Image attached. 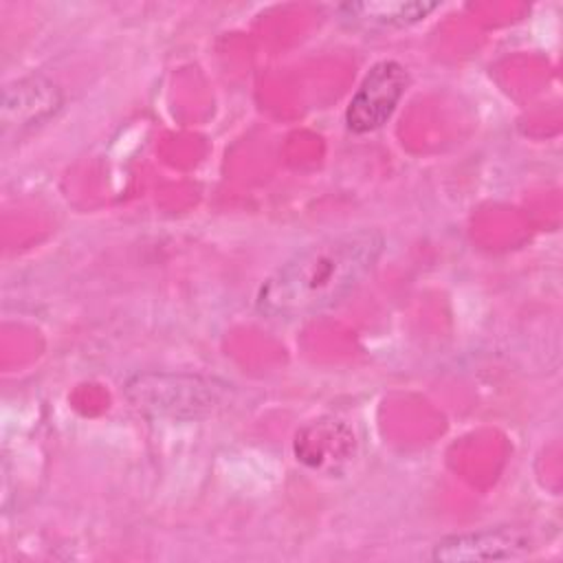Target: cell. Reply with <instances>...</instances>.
Segmentation results:
<instances>
[{"label":"cell","mask_w":563,"mask_h":563,"mask_svg":"<svg viewBox=\"0 0 563 563\" xmlns=\"http://www.w3.org/2000/svg\"><path fill=\"white\" fill-rule=\"evenodd\" d=\"M231 385L209 376L196 374H136L132 376L123 394L130 405L154 418L191 420L213 413L224 407Z\"/></svg>","instance_id":"7a4b0ae2"},{"label":"cell","mask_w":563,"mask_h":563,"mask_svg":"<svg viewBox=\"0 0 563 563\" xmlns=\"http://www.w3.org/2000/svg\"><path fill=\"white\" fill-rule=\"evenodd\" d=\"M354 431L336 418H319L295 435V455L301 464L323 473H336L354 460Z\"/></svg>","instance_id":"8992f818"},{"label":"cell","mask_w":563,"mask_h":563,"mask_svg":"<svg viewBox=\"0 0 563 563\" xmlns=\"http://www.w3.org/2000/svg\"><path fill=\"white\" fill-rule=\"evenodd\" d=\"M440 2L431 0H365L339 4L345 22L363 29H400L424 20Z\"/></svg>","instance_id":"52a82bcc"},{"label":"cell","mask_w":563,"mask_h":563,"mask_svg":"<svg viewBox=\"0 0 563 563\" xmlns=\"http://www.w3.org/2000/svg\"><path fill=\"white\" fill-rule=\"evenodd\" d=\"M62 90L53 79L40 73L18 77L2 88V128L15 132L31 130L51 119L62 108Z\"/></svg>","instance_id":"5b68a950"},{"label":"cell","mask_w":563,"mask_h":563,"mask_svg":"<svg viewBox=\"0 0 563 563\" xmlns=\"http://www.w3.org/2000/svg\"><path fill=\"white\" fill-rule=\"evenodd\" d=\"M407 86L409 75L400 62L383 59L374 64L347 103V128L354 134H367L383 128L400 103Z\"/></svg>","instance_id":"3957f363"},{"label":"cell","mask_w":563,"mask_h":563,"mask_svg":"<svg viewBox=\"0 0 563 563\" xmlns=\"http://www.w3.org/2000/svg\"><path fill=\"white\" fill-rule=\"evenodd\" d=\"M530 537L515 526H495L473 532L449 534L433 550V561H508L523 556L530 550Z\"/></svg>","instance_id":"277c9868"},{"label":"cell","mask_w":563,"mask_h":563,"mask_svg":"<svg viewBox=\"0 0 563 563\" xmlns=\"http://www.w3.org/2000/svg\"><path fill=\"white\" fill-rule=\"evenodd\" d=\"M385 238L376 229L328 235L279 264L257 292V310L273 319H301L345 299L376 266Z\"/></svg>","instance_id":"6da1fadb"}]
</instances>
